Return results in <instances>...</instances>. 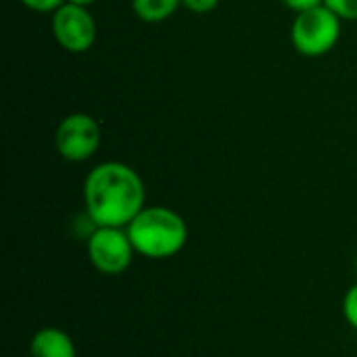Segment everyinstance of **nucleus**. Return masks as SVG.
I'll use <instances>...</instances> for the list:
<instances>
[{"label": "nucleus", "instance_id": "nucleus-1", "mask_svg": "<svg viewBox=\"0 0 357 357\" xmlns=\"http://www.w3.org/2000/svg\"><path fill=\"white\" fill-rule=\"evenodd\" d=\"M84 203L96 226L126 228L144 209L142 178L126 163H100L84 182Z\"/></svg>", "mask_w": 357, "mask_h": 357}, {"label": "nucleus", "instance_id": "nucleus-2", "mask_svg": "<svg viewBox=\"0 0 357 357\" xmlns=\"http://www.w3.org/2000/svg\"><path fill=\"white\" fill-rule=\"evenodd\" d=\"M134 251L149 259H167L178 255L188 241L184 218L167 207H144L128 226Z\"/></svg>", "mask_w": 357, "mask_h": 357}, {"label": "nucleus", "instance_id": "nucleus-3", "mask_svg": "<svg viewBox=\"0 0 357 357\" xmlns=\"http://www.w3.org/2000/svg\"><path fill=\"white\" fill-rule=\"evenodd\" d=\"M341 17L326 4L299 13L291 27V42L303 56L328 54L341 38Z\"/></svg>", "mask_w": 357, "mask_h": 357}, {"label": "nucleus", "instance_id": "nucleus-4", "mask_svg": "<svg viewBox=\"0 0 357 357\" xmlns=\"http://www.w3.org/2000/svg\"><path fill=\"white\" fill-rule=\"evenodd\" d=\"M134 245L126 228L98 226L88 238V257L92 266L109 276L126 272L134 259Z\"/></svg>", "mask_w": 357, "mask_h": 357}, {"label": "nucleus", "instance_id": "nucleus-5", "mask_svg": "<svg viewBox=\"0 0 357 357\" xmlns=\"http://www.w3.org/2000/svg\"><path fill=\"white\" fill-rule=\"evenodd\" d=\"M54 144L63 159L71 163L86 161L100 146V126L86 113H71L61 119L54 132Z\"/></svg>", "mask_w": 357, "mask_h": 357}, {"label": "nucleus", "instance_id": "nucleus-6", "mask_svg": "<svg viewBox=\"0 0 357 357\" xmlns=\"http://www.w3.org/2000/svg\"><path fill=\"white\" fill-rule=\"evenodd\" d=\"M52 33L61 48L79 54L96 42V21L86 6L65 2L52 13Z\"/></svg>", "mask_w": 357, "mask_h": 357}, {"label": "nucleus", "instance_id": "nucleus-7", "mask_svg": "<svg viewBox=\"0 0 357 357\" xmlns=\"http://www.w3.org/2000/svg\"><path fill=\"white\" fill-rule=\"evenodd\" d=\"M29 351L31 357H75V345L65 331L46 326L33 335Z\"/></svg>", "mask_w": 357, "mask_h": 357}, {"label": "nucleus", "instance_id": "nucleus-8", "mask_svg": "<svg viewBox=\"0 0 357 357\" xmlns=\"http://www.w3.org/2000/svg\"><path fill=\"white\" fill-rule=\"evenodd\" d=\"M182 0H132V8L136 17L144 23H161L169 19Z\"/></svg>", "mask_w": 357, "mask_h": 357}, {"label": "nucleus", "instance_id": "nucleus-9", "mask_svg": "<svg viewBox=\"0 0 357 357\" xmlns=\"http://www.w3.org/2000/svg\"><path fill=\"white\" fill-rule=\"evenodd\" d=\"M328 8H333L341 19L357 21V0H324Z\"/></svg>", "mask_w": 357, "mask_h": 357}, {"label": "nucleus", "instance_id": "nucleus-10", "mask_svg": "<svg viewBox=\"0 0 357 357\" xmlns=\"http://www.w3.org/2000/svg\"><path fill=\"white\" fill-rule=\"evenodd\" d=\"M343 316L347 320V324L357 331V284H354L343 299Z\"/></svg>", "mask_w": 357, "mask_h": 357}, {"label": "nucleus", "instance_id": "nucleus-11", "mask_svg": "<svg viewBox=\"0 0 357 357\" xmlns=\"http://www.w3.org/2000/svg\"><path fill=\"white\" fill-rule=\"evenodd\" d=\"M27 8L36 10V13H54L59 6H63L67 0H21Z\"/></svg>", "mask_w": 357, "mask_h": 357}, {"label": "nucleus", "instance_id": "nucleus-12", "mask_svg": "<svg viewBox=\"0 0 357 357\" xmlns=\"http://www.w3.org/2000/svg\"><path fill=\"white\" fill-rule=\"evenodd\" d=\"M182 4L190 10V13H197V15H205V13H211L220 0H182Z\"/></svg>", "mask_w": 357, "mask_h": 357}, {"label": "nucleus", "instance_id": "nucleus-13", "mask_svg": "<svg viewBox=\"0 0 357 357\" xmlns=\"http://www.w3.org/2000/svg\"><path fill=\"white\" fill-rule=\"evenodd\" d=\"M291 10H295L297 15L299 13H305V10H312V8H318L324 4V0H282Z\"/></svg>", "mask_w": 357, "mask_h": 357}, {"label": "nucleus", "instance_id": "nucleus-14", "mask_svg": "<svg viewBox=\"0 0 357 357\" xmlns=\"http://www.w3.org/2000/svg\"><path fill=\"white\" fill-rule=\"evenodd\" d=\"M67 2H69V4H77V6H86V8H88V6L94 4L96 0H67Z\"/></svg>", "mask_w": 357, "mask_h": 357}]
</instances>
